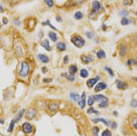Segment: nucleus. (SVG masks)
<instances>
[{
  "label": "nucleus",
  "mask_w": 137,
  "mask_h": 136,
  "mask_svg": "<svg viewBox=\"0 0 137 136\" xmlns=\"http://www.w3.org/2000/svg\"><path fill=\"white\" fill-rule=\"evenodd\" d=\"M72 43L78 48H82L85 45V40L81 36L76 35L71 38Z\"/></svg>",
  "instance_id": "nucleus-1"
},
{
  "label": "nucleus",
  "mask_w": 137,
  "mask_h": 136,
  "mask_svg": "<svg viewBox=\"0 0 137 136\" xmlns=\"http://www.w3.org/2000/svg\"><path fill=\"white\" fill-rule=\"evenodd\" d=\"M94 100L96 101L101 102L100 107L101 108H104L107 105L108 102V98L102 94H97L94 97Z\"/></svg>",
  "instance_id": "nucleus-2"
},
{
  "label": "nucleus",
  "mask_w": 137,
  "mask_h": 136,
  "mask_svg": "<svg viewBox=\"0 0 137 136\" xmlns=\"http://www.w3.org/2000/svg\"><path fill=\"white\" fill-rule=\"evenodd\" d=\"M30 71V67L29 65L26 62H23L22 63L21 65V69L19 72L20 76L22 77H26L28 75Z\"/></svg>",
  "instance_id": "nucleus-3"
},
{
  "label": "nucleus",
  "mask_w": 137,
  "mask_h": 136,
  "mask_svg": "<svg viewBox=\"0 0 137 136\" xmlns=\"http://www.w3.org/2000/svg\"><path fill=\"white\" fill-rule=\"evenodd\" d=\"M22 129L25 134H30L32 131V126L30 123L28 122H25L22 125Z\"/></svg>",
  "instance_id": "nucleus-4"
},
{
  "label": "nucleus",
  "mask_w": 137,
  "mask_h": 136,
  "mask_svg": "<svg viewBox=\"0 0 137 136\" xmlns=\"http://www.w3.org/2000/svg\"><path fill=\"white\" fill-rule=\"evenodd\" d=\"M85 98H86L85 93L84 92H83L82 93L81 97H80V99L78 101V105L80 107V108L81 109H83L85 106V104H86Z\"/></svg>",
  "instance_id": "nucleus-5"
},
{
  "label": "nucleus",
  "mask_w": 137,
  "mask_h": 136,
  "mask_svg": "<svg viewBox=\"0 0 137 136\" xmlns=\"http://www.w3.org/2000/svg\"><path fill=\"white\" fill-rule=\"evenodd\" d=\"M36 110L33 108H30L27 112L26 118L28 120H31L33 119L34 116H36Z\"/></svg>",
  "instance_id": "nucleus-6"
},
{
  "label": "nucleus",
  "mask_w": 137,
  "mask_h": 136,
  "mask_svg": "<svg viewBox=\"0 0 137 136\" xmlns=\"http://www.w3.org/2000/svg\"><path fill=\"white\" fill-rule=\"evenodd\" d=\"M99 79H100V77L98 76H97L96 78H94L89 79H88L87 81V85L89 87L92 88Z\"/></svg>",
  "instance_id": "nucleus-7"
},
{
  "label": "nucleus",
  "mask_w": 137,
  "mask_h": 136,
  "mask_svg": "<svg viewBox=\"0 0 137 136\" xmlns=\"http://www.w3.org/2000/svg\"><path fill=\"white\" fill-rule=\"evenodd\" d=\"M107 87V84L104 83V82H100L98 83L96 86L95 87V91L98 92L101 91H103V90H105Z\"/></svg>",
  "instance_id": "nucleus-8"
},
{
  "label": "nucleus",
  "mask_w": 137,
  "mask_h": 136,
  "mask_svg": "<svg viewBox=\"0 0 137 136\" xmlns=\"http://www.w3.org/2000/svg\"><path fill=\"white\" fill-rule=\"evenodd\" d=\"M41 46L44 47V48L46 50H47V51H50V50H51L52 49L50 45L49 41L47 39L44 40L41 42Z\"/></svg>",
  "instance_id": "nucleus-9"
},
{
  "label": "nucleus",
  "mask_w": 137,
  "mask_h": 136,
  "mask_svg": "<svg viewBox=\"0 0 137 136\" xmlns=\"http://www.w3.org/2000/svg\"><path fill=\"white\" fill-rule=\"evenodd\" d=\"M81 58L82 61L85 64H88V63H90L93 61V57L91 56H85L82 55L81 57Z\"/></svg>",
  "instance_id": "nucleus-10"
},
{
  "label": "nucleus",
  "mask_w": 137,
  "mask_h": 136,
  "mask_svg": "<svg viewBox=\"0 0 137 136\" xmlns=\"http://www.w3.org/2000/svg\"><path fill=\"white\" fill-rule=\"evenodd\" d=\"M117 87L119 90H124L127 87V84L125 83H124L122 81L119 80V79L116 80Z\"/></svg>",
  "instance_id": "nucleus-11"
},
{
  "label": "nucleus",
  "mask_w": 137,
  "mask_h": 136,
  "mask_svg": "<svg viewBox=\"0 0 137 136\" xmlns=\"http://www.w3.org/2000/svg\"><path fill=\"white\" fill-rule=\"evenodd\" d=\"M92 6H93V12H94L98 11L101 8V4L100 2L98 1H96V0L93 2Z\"/></svg>",
  "instance_id": "nucleus-12"
},
{
  "label": "nucleus",
  "mask_w": 137,
  "mask_h": 136,
  "mask_svg": "<svg viewBox=\"0 0 137 136\" xmlns=\"http://www.w3.org/2000/svg\"><path fill=\"white\" fill-rule=\"evenodd\" d=\"M25 111V109H22V110H21V111H20L18 112V113L16 115V117H15V118L14 119L16 123H17V122H19L20 121V119L22 118V117H23V115L24 114Z\"/></svg>",
  "instance_id": "nucleus-13"
},
{
  "label": "nucleus",
  "mask_w": 137,
  "mask_h": 136,
  "mask_svg": "<svg viewBox=\"0 0 137 136\" xmlns=\"http://www.w3.org/2000/svg\"><path fill=\"white\" fill-rule=\"evenodd\" d=\"M38 58L40 59V61L43 63H47L49 62V58L45 55L39 54L38 55Z\"/></svg>",
  "instance_id": "nucleus-14"
},
{
  "label": "nucleus",
  "mask_w": 137,
  "mask_h": 136,
  "mask_svg": "<svg viewBox=\"0 0 137 136\" xmlns=\"http://www.w3.org/2000/svg\"><path fill=\"white\" fill-rule=\"evenodd\" d=\"M56 48L59 49L60 51L63 52L66 49V45L63 42H58L56 44Z\"/></svg>",
  "instance_id": "nucleus-15"
},
{
  "label": "nucleus",
  "mask_w": 137,
  "mask_h": 136,
  "mask_svg": "<svg viewBox=\"0 0 137 136\" xmlns=\"http://www.w3.org/2000/svg\"><path fill=\"white\" fill-rule=\"evenodd\" d=\"M92 121H93V122L96 123L98 122H102L104 123L105 124H106L107 125H108L109 126L110 125V122L109 121H107L106 119H105L104 118H95V119H92Z\"/></svg>",
  "instance_id": "nucleus-16"
},
{
  "label": "nucleus",
  "mask_w": 137,
  "mask_h": 136,
  "mask_svg": "<svg viewBox=\"0 0 137 136\" xmlns=\"http://www.w3.org/2000/svg\"><path fill=\"white\" fill-rule=\"evenodd\" d=\"M61 76L63 77H65L67 79L71 81H73L75 80V77L74 75H69L67 73H63L61 74Z\"/></svg>",
  "instance_id": "nucleus-17"
},
{
  "label": "nucleus",
  "mask_w": 137,
  "mask_h": 136,
  "mask_svg": "<svg viewBox=\"0 0 137 136\" xmlns=\"http://www.w3.org/2000/svg\"><path fill=\"white\" fill-rule=\"evenodd\" d=\"M96 55L98 58L103 59V58H106V54L103 50H100L97 53Z\"/></svg>",
  "instance_id": "nucleus-18"
},
{
  "label": "nucleus",
  "mask_w": 137,
  "mask_h": 136,
  "mask_svg": "<svg viewBox=\"0 0 137 136\" xmlns=\"http://www.w3.org/2000/svg\"><path fill=\"white\" fill-rule=\"evenodd\" d=\"M49 36L50 37V39L52 41L55 42L58 39V38H57L56 34L55 32H53L52 31H50L49 34Z\"/></svg>",
  "instance_id": "nucleus-19"
},
{
  "label": "nucleus",
  "mask_w": 137,
  "mask_h": 136,
  "mask_svg": "<svg viewBox=\"0 0 137 136\" xmlns=\"http://www.w3.org/2000/svg\"><path fill=\"white\" fill-rule=\"evenodd\" d=\"M69 71L70 72V74L72 75H74V74L78 71L77 66H76V65H71L69 68Z\"/></svg>",
  "instance_id": "nucleus-20"
},
{
  "label": "nucleus",
  "mask_w": 137,
  "mask_h": 136,
  "mask_svg": "<svg viewBox=\"0 0 137 136\" xmlns=\"http://www.w3.org/2000/svg\"><path fill=\"white\" fill-rule=\"evenodd\" d=\"M58 108V104L56 102H51L49 105V109L52 111H55Z\"/></svg>",
  "instance_id": "nucleus-21"
},
{
  "label": "nucleus",
  "mask_w": 137,
  "mask_h": 136,
  "mask_svg": "<svg viewBox=\"0 0 137 136\" xmlns=\"http://www.w3.org/2000/svg\"><path fill=\"white\" fill-rule=\"evenodd\" d=\"M15 123H16V122L14 121V119L12 120H11V121L10 123V125H9V128L7 130V131L8 132H12V131H13L14 129V126H15Z\"/></svg>",
  "instance_id": "nucleus-22"
},
{
  "label": "nucleus",
  "mask_w": 137,
  "mask_h": 136,
  "mask_svg": "<svg viewBox=\"0 0 137 136\" xmlns=\"http://www.w3.org/2000/svg\"><path fill=\"white\" fill-rule=\"evenodd\" d=\"M70 96L74 101H78L80 99V97L79 94L76 93H71V94H70Z\"/></svg>",
  "instance_id": "nucleus-23"
},
{
  "label": "nucleus",
  "mask_w": 137,
  "mask_h": 136,
  "mask_svg": "<svg viewBox=\"0 0 137 136\" xmlns=\"http://www.w3.org/2000/svg\"><path fill=\"white\" fill-rule=\"evenodd\" d=\"M15 52L17 56H22L23 55V50H22L21 47L20 46H17L16 47Z\"/></svg>",
  "instance_id": "nucleus-24"
},
{
  "label": "nucleus",
  "mask_w": 137,
  "mask_h": 136,
  "mask_svg": "<svg viewBox=\"0 0 137 136\" xmlns=\"http://www.w3.org/2000/svg\"><path fill=\"white\" fill-rule=\"evenodd\" d=\"M80 76L82 78H87L88 76V72L87 70L85 69H82L80 71Z\"/></svg>",
  "instance_id": "nucleus-25"
},
{
  "label": "nucleus",
  "mask_w": 137,
  "mask_h": 136,
  "mask_svg": "<svg viewBox=\"0 0 137 136\" xmlns=\"http://www.w3.org/2000/svg\"><path fill=\"white\" fill-rule=\"evenodd\" d=\"M126 47L125 45H123L120 47V54L122 56H124L126 55Z\"/></svg>",
  "instance_id": "nucleus-26"
},
{
  "label": "nucleus",
  "mask_w": 137,
  "mask_h": 136,
  "mask_svg": "<svg viewBox=\"0 0 137 136\" xmlns=\"http://www.w3.org/2000/svg\"><path fill=\"white\" fill-rule=\"evenodd\" d=\"M83 14L80 11L76 12L74 15V17L77 20L81 19L83 18Z\"/></svg>",
  "instance_id": "nucleus-27"
},
{
  "label": "nucleus",
  "mask_w": 137,
  "mask_h": 136,
  "mask_svg": "<svg viewBox=\"0 0 137 136\" xmlns=\"http://www.w3.org/2000/svg\"><path fill=\"white\" fill-rule=\"evenodd\" d=\"M42 24L43 25H45V26H50L51 28H52L53 30H57L56 28L53 26V25H52L51 24L50 21L49 20H47L46 21H45V22H43L42 23Z\"/></svg>",
  "instance_id": "nucleus-28"
},
{
  "label": "nucleus",
  "mask_w": 137,
  "mask_h": 136,
  "mask_svg": "<svg viewBox=\"0 0 137 136\" xmlns=\"http://www.w3.org/2000/svg\"><path fill=\"white\" fill-rule=\"evenodd\" d=\"M129 23H130V21L126 17H123L122 18V20H121V24L123 25V26L128 25Z\"/></svg>",
  "instance_id": "nucleus-29"
},
{
  "label": "nucleus",
  "mask_w": 137,
  "mask_h": 136,
  "mask_svg": "<svg viewBox=\"0 0 137 136\" xmlns=\"http://www.w3.org/2000/svg\"><path fill=\"white\" fill-rule=\"evenodd\" d=\"M87 113L88 114H99V112H98L97 110H95L93 107H91L90 108H89L87 110Z\"/></svg>",
  "instance_id": "nucleus-30"
},
{
  "label": "nucleus",
  "mask_w": 137,
  "mask_h": 136,
  "mask_svg": "<svg viewBox=\"0 0 137 136\" xmlns=\"http://www.w3.org/2000/svg\"><path fill=\"white\" fill-rule=\"evenodd\" d=\"M104 69L106 70L108 72V74H109L111 77H113L114 76V73H113V70L111 69V68H109V67H107V66H106V67L104 68Z\"/></svg>",
  "instance_id": "nucleus-31"
},
{
  "label": "nucleus",
  "mask_w": 137,
  "mask_h": 136,
  "mask_svg": "<svg viewBox=\"0 0 137 136\" xmlns=\"http://www.w3.org/2000/svg\"><path fill=\"white\" fill-rule=\"evenodd\" d=\"M102 136H111V132L109 130H106L103 132Z\"/></svg>",
  "instance_id": "nucleus-32"
},
{
  "label": "nucleus",
  "mask_w": 137,
  "mask_h": 136,
  "mask_svg": "<svg viewBox=\"0 0 137 136\" xmlns=\"http://www.w3.org/2000/svg\"><path fill=\"white\" fill-rule=\"evenodd\" d=\"M46 4L49 6L50 8H52L53 6V0H44Z\"/></svg>",
  "instance_id": "nucleus-33"
},
{
  "label": "nucleus",
  "mask_w": 137,
  "mask_h": 136,
  "mask_svg": "<svg viewBox=\"0 0 137 136\" xmlns=\"http://www.w3.org/2000/svg\"><path fill=\"white\" fill-rule=\"evenodd\" d=\"M94 103V100L92 97L89 96L88 97V104L89 106H92Z\"/></svg>",
  "instance_id": "nucleus-34"
},
{
  "label": "nucleus",
  "mask_w": 137,
  "mask_h": 136,
  "mask_svg": "<svg viewBox=\"0 0 137 136\" xmlns=\"http://www.w3.org/2000/svg\"><path fill=\"white\" fill-rule=\"evenodd\" d=\"M132 64H137V61L136 59H129L127 62V65H130Z\"/></svg>",
  "instance_id": "nucleus-35"
},
{
  "label": "nucleus",
  "mask_w": 137,
  "mask_h": 136,
  "mask_svg": "<svg viewBox=\"0 0 137 136\" xmlns=\"http://www.w3.org/2000/svg\"><path fill=\"white\" fill-rule=\"evenodd\" d=\"M93 132H94L95 136H98V132H99V131H100L99 129H98L97 127H96V126H95V127L93 128Z\"/></svg>",
  "instance_id": "nucleus-36"
},
{
  "label": "nucleus",
  "mask_w": 137,
  "mask_h": 136,
  "mask_svg": "<svg viewBox=\"0 0 137 136\" xmlns=\"http://www.w3.org/2000/svg\"><path fill=\"white\" fill-rule=\"evenodd\" d=\"M86 36H87L89 39H93L94 37V34L91 32H88L87 34H86Z\"/></svg>",
  "instance_id": "nucleus-37"
},
{
  "label": "nucleus",
  "mask_w": 137,
  "mask_h": 136,
  "mask_svg": "<svg viewBox=\"0 0 137 136\" xmlns=\"http://www.w3.org/2000/svg\"><path fill=\"white\" fill-rule=\"evenodd\" d=\"M128 14H129V12L127 11V10H123V11H122L120 12V15L123 16L124 17L127 16L128 15Z\"/></svg>",
  "instance_id": "nucleus-38"
},
{
  "label": "nucleus",
  "mask_w": 137,
  "mask_h": 136,
  "mask_svg": "<svg viewBox=\"0 0 137 136\" xmlns=\"http://www.w3.org/2000/svg\"><path fill=\"white\" fill-rule=\"evenodd\" d=\"M69 61V58L68 56H66L64 57V58H63V62H64L65 64L66 63H67Z\"/></svg>",
  "instance_id": "nucleus-39"
},
{
  "label": "nucleus",
  "mask_w": 137,
  "mask_h": 136,
  "mask_svg": "<svg viewBox=\"0 0 137 136\" xmlns=\"http://www.w3.org/2000/svg\"><path fill=\"white\" fill-rule=\"evenodd\" d=\"M2 21H3V23L4 24L6 25V24H7V23H8V19L6 18V17H4V18H3L2 19Z\"/></svg>",
  "instance_id": "nucleus-40"
},
{
  "label": "nucleus",
  "mask_w": 137,
  "mask_h": 136,
  "mask_svg": "<svg viewBox=\"0 0 137 136\" xmlns=\"http://www.w3.org/2000/svg\"><path fill=\"white\" fill-rule=\"evenodd\" d=\"M131 105L133 107H137V101L136 100H134L132 101Z\"/></svg>",
  "instance_id": "nucleus-41"
},
{
  "label": "nucleus",
  "mask_w": 137,
  "mask_h": 136,
  "mask_svg": "<svg viewBox=\"0 0 137 136\" xmlns=\"http://www.w3.org/2000/svg\"><path fill=\"white\" fill-rule=\"evenodd\" d=\"M43 80H44V82H45V83H49V82H51L52 81V79H51V78H49V79L45 78V79H44Z\"/></svg>",
  "instance_id": "nucleus-42"
},
{
  "label": "nucleus",
  "mask_w": 137,
  "mask_h": 136,
  "mask_svg": "<svg viewBox=\"0 0 137 136\" xmlns=\"http://www.w3.org/2000/svg\"><path fill=\"white\" fill-rule=\"evenodd\" d=\"M134 121H135V123H134V122H133V125L134 126V127H135L136 129L137 128V118H136L135 119H134Z\"/></svg>",
  "instance_id": "nucleus-43"
},
{
  "label": "nucleus",
  "mask_w": 137,
  "mask_h": 136,
  "mask_svg": "<svg viewBox=\"0 0 137 136\" xmlns=\"http://www.w3.org/2000/svg\"><path fill=\"white\" fill-rule=\"evenodd\" d=\"M55 19H56V21H58V22H60V21H61V20H62L61 18L60 17V16H57V17L55 18Z\"/></svg>",
  "instance_id": "nucleus-44"
},
{
  "label": "nucleus",
  "mask_w": 137,
  "mask_h": 136,
  "mask_svg": "<svg viewBox=\"0 0 137 136\" xmlns=\"http://www.w3.org/2000/svg\"><path fill=\"white\" fill-rule=\"evenodd\" d=\"M47 70H47V69L46 67H43V68H42V71H43V73L45 74L46 72L47 71Z\"/></svg>",
  "instance_id": "nucleus-45"
},
{
  "label": "nucleus",
  "mask_w": 137,
  "mask_h": 136,
  "mask_svg": "<svg viewBox=\"0 0 137 136\" xmlns=\"http://www.w3.org/2000/svg\"><path fill=\"white\" fill-rule=\"evenodd\" d=\"M117 123H115V122H114L113 123V124H112V128H113V129H116V128H117Z\"/></svg>",
  "instance_id": "nucleus-46"
},
{
  "label": "nucleus",
  "mask_w": 137,
  "mask_h": 136,
  "mask_svg": "<svg viewBox=\"0 0 137 136\" xmlns=\"http://www.w3.org/2000/svg\"><path fill=\"white\" fill-rule=\"evenodd\" d=\"M4 123V119H3V118L0 119V124H3Z\"/></svg>",
  "instance_id": "nucleus-47"
},
{
  "label": "nucleus",
  "mask_w": 137,
  "mask_h": 136,
  "mask_svg": "<svg viewBox=\"0 0 137 136\" xmlns=\"http://www.w3.org/2000/svg\"><path fill=\"white\" fill-rule=\"evenodd\" d=\"M3 9V6L1 4H0V11L1 12L2 11Z\"/></svg>",
  "instance_id": "nucleus-48"
},
{
  "label": "nucleus",
  "mask_w": 137,
  "mask_h": 136,
  "mask_svg": "<svg viewBox=\"0 0 137 136\" xmlns=\"http://www.w3.org/2000/svg\"><path fill=\"white\" fill-rule=\"evenodd\" d=\"M1 25H0V28H1Z\"/></svg>",
  "instance_id": "nucleus-49"
}]
</instances>
